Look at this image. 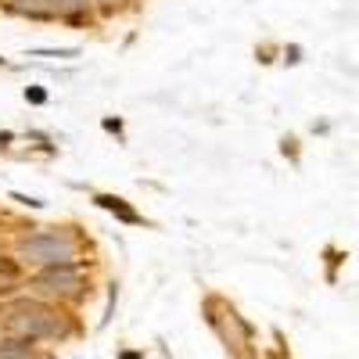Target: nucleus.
I'll use <instances>...</instances> for the list:
<instances>
[{
  "mask_svg": "<svg viewBox=\"0 0 359 359\" xmlns=\"http://www.w3.org/2000/svg\"><path fill=\"white\" fill-rule=\"evenodd\" d=\"M4 331L11 338H25V341H43V338H62L65 323L57 313H50L40 302H15V309L4 316Z\"/></svg>",
  "mask_w": 359,
  "mask_h": 359,
  "instance_id": "f257e3e1",
  "label": "nucleus"
},
{
  "mask_svg": "<svg viewBox=\"0 0 359 359\" xmlns=\"http://www.w3.org/2000/svg\"><path fill=\"white\" fill-rule=\"evenodd\" d=\"M18 255H25L29 262H43V266H57V262H72L76 259V241L62 230H40L29 233L18 241Z\"/></svg>",
  "mask_w": 359,
  "mask_h": 359,
  "instance_id": "f03ea898",
  "label": "nucleus"
},
{
  "mask_svg": "<svg viewBox=\"0 0 359 359\" xmlns=\"http://www.w3.org/2000/svg\"><path fill=\"white\" fill-rule=\"evenodd\" d=\"M36 287H43V291H72V287H79V273H76L72 262L43 266L40 277H36Z\"/></svg>",
  "mask_w": 359,
  "mask_h": 359,
  "instance_id": "7ed1b4c3",
  "label": "nucleus"
},
{
  "mask_svg": "<svg viewBox=\"0 0 359 359\" xmlns=\"http://www.w3.org/2000/svg\"><path fill=\"white\" fill-rule=\"evenodd\" d=\"M0 359H40L33 352V341L25 338H4L0 341Z\"/></svg>",
  "mask_w": 359,
  "mask_h": 359,
  "instance_id": "20e7f679",
  "label": "nucleus"
},
{
  "mask_svg": "<svg viewBox=\"0 0 359 359\" xmlns=\"http://www.w3.org/2000/svg\"><path fill=\"white\" fill-rule=\"evenodd\" d=\"M18 277H22V266L15 259H8V255H0V294H11Z\"/></svg>",
  "mask_w": 359,
  "mask_h": 359,
  "instance_id": "39448f33",
  "label": "nucleus"
},
{
  "mask_svg": "<svg viewBox=\"0 0 359 359\" xmlns=\"http://www.w3.org/2000/svg\"><path fill=\"white\" fill-rule=\"evenodd\" d=\"M97 205H101V208H108V212H115L118 219H126V223H140V216L133 212V208H130V205H126L123 198H111V194H101V198H97Z\"/></svg>",
  "mask_w": 359,
  "mask_h": 359,
  "instance_id": "423d86ee",
  "label": "nucleus"
},
{
  "mask_svg": "<svg viewBox=\"0 0 359 359\" xmlns=\"http://www.w3.org/2000/svg\"><path fill=\"white\" fill-rule=\"evenodd\" d=\"M50 15H76L79 8H86V0H43Z\"/></svg>",
  "mask_w": 359,
  "mask_h": 359,
  "instance_id": "0eeeda50",
  "label": "nucleus"
},
{
  "mask_svg": "<svg viewBox=\"0 0 359 359\" xmlns=\"http://www.w3.org/2000/svg\"><path fill=\"white\" fill-rule=\"evenodd\" d=\"M25 101H33V104H43V101H47V90H40V86L25 90Z\"/></svg>",
  "mask_w": 359,
  "mask_h": 359,
  "instance_id": "6e6552de",
  "label": "nucleus"
}]
</instances>
